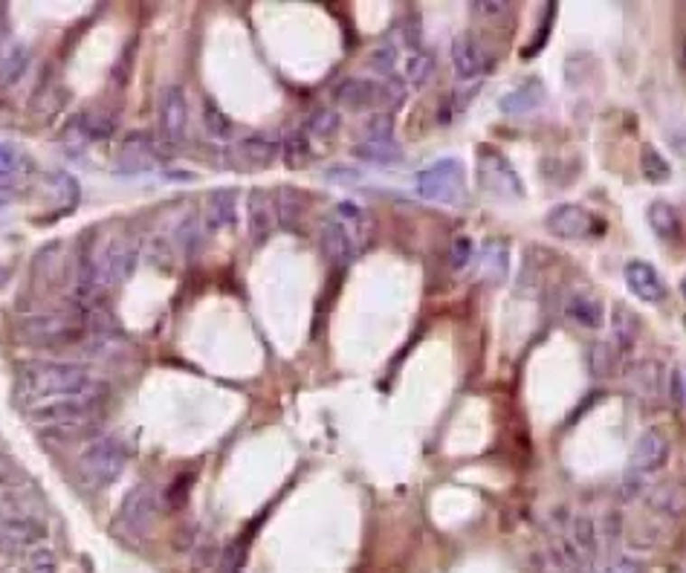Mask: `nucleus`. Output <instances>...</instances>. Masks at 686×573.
I'll list each match as a JSON object with an SVG mask.
<instances>
[{"mask_svg": "<svg viewBox=\"0 0 686 573\" xmlns=\"http://www.w3.org/2000/svg\"><path fill=\"white\" fill-rule=\"evenodd\" d=\"M21 391L35 397H55L105 391V385H99L88 368L73 362H30L21 371Z\"/></svg>", "mask_w": 686, "mask_h": 573, "instance_id": "obj_1", "label": "nucleus"}, {"mask_svg": "<svg viewBox=\"0 0 686 573\" xmlns=\"http://www.w3.org/2000/svg\"><path fill=\"white\" fill-rule=\"evenodd\" d=\"M127 466V449L119 437H96L79 455V478L90 490H105L117 481Z\"/></svg>", "mask_w": 686, "mask_h": 573, "instance_id": "obj_2", "label": "nucleus"}, {"mask_svg": "<svg viewBox=\"0 0 686 573\" xmlns=\"http://www.w3.org/2000/svg\"><path fill=\"white\" fill-rule=\"evenodd\" d=\"M464 183H466V168L461 160H437L428 168L418 171V180H414V189L428 203H449L455 206L464 194Z\"/></svg>", "mask_w": 686, "mask_h": 573, "instance_id": "obj_3", "label": "nucleus"}, {"mask_svg": "<svg viewBox=\"0 0 686 573\" xmlns=\"http://www.w3.org/2000/svg\"><path fill=\"white\" fill-rule=\"evenodd\" d=\"M88 331V319L70 316V313H38L18 322V333L30 345H59V342H76Z\"/></svg>", "mask_w": 686, "mask_h": 573, "instance_id": "obj_4", "label": "nucleus"}, {"mask_svg": "<svg viewBox=\"0 0 686 573\" xmlns=\"http://www.w3.org/2000/svg\"><path fill=\"white\" fill-rule=\"evenodd\" d=\"M156 515V490L151 484H139L122 498V507L113 519V530L122 539H146Z\"/></svg>", "mask_w": 686, "mask_h": 573, "instance_id": "obj_5", "label": "nucleus"}, {"mask_svg": "<svg viewBox=\"0 0 686 573\" xmlns=\"http://www.w3.org/2000/svg\"><path fill=\"white\" fill-rule=\"evenodd\" d=\"M105 391H88V394H55L44 397L30 409V420L41 426L64 423V420H84L99 409Z\"/></svg>", "mask_w": 686, "mask_h": 573, "instance_id": "obj_6", "label": "nucleus"}, {"mask_svg": "<svg viewBox=\"0 0 686 573\" xmlns=\"http://www.w3.org/2000/svg\"><path fill=\"white\" fill-rule=\"evenodd\" d=\"M548 232L562 238V240H588L606 235V221L597 218L591 209H585L579 203H562L548 211L545 218Z\"/></svg>", "mask_w": 686, "mask_h": 573, "instance_id": "obj_7", "label": "nucleus"}, {"mask_svg": "<svg viewBox=\"0 0 686 573\" xmlns=\"http://www.w3.org/2000/svg\"><path fill=\"white\" fill-rule=\"evenodd\" d=\"M481 165V183L484 189L504 197V200H522L524 197V183L519 177V171L510 165L504 154H498L495 148H481L478 156Z\"/></svg>", "mask_w": 686, "mask_h": 573, "instance_id": "obj_8", "label": "nucleus"}, {"mask_svg": "<svg viewBox=\"0 0 686 573\" xmlns=\"http://www.w3.org/2000/svg\"><path fill=\"white\" fill-rule=\"evenodd\" d=\"M156 119H160V136L168 146H180L189 131V99L180 84H168L156 99Z\"/></svg>", "mask_w": 686, "mask_h": 573, "instance_id": "obj_9", "label": "nucleus"}, {"mask_svg": "<svg viewBox=\"0 0 686 573\" xmlns=\"http://www.w3.org/2000/svg\"><path fill=\"white\" fill-rule=\"evenodd\" d=\"M47 539V524L33 519V515H12V519L0 521V553L18 556L30 553Z\"/></svg>", "mask_w": 686, "mask_h": 573, "instance_id": "obj_10", "label": "nucleus"}, {"mask_svg": "<svg viewBox=\"0 0 686 573\" xmlns=\"http://www.w3.org/2000/svg\"><path fill=\"white\" fill-rule=\"evenodd\" d=\"M452 64L457 81H481L490 70V55L475 35H455L452 41Z\"/></svg>", "mask_w": 686, "mask_h": 573, "instance_id": "obj_11", "label": "nucleus"}, {"mask_svg": "<svg viewBox=\"0 0 686 573\" xmlns=\"http://www.w3.org/2000/svg\"><path fill=\"white\" fill-rule=\"evenodd\" d=\"M623 276H625L628 290H632V296H637L640 302L661 305L666 298V281L661 278V272H657L649 261H640V258H634V261L625 264Z\"/></svg>", "mask_w": 686, "mask_h": 573, "instance_id": "obj_12", "label": "nucleus"}, {"mask_svg": "<svg viewBox=\"0 0 686 573\" xmlns=\"http://www.w3.org/2000/svg\"><path fill=\"white\" fill-rule=\"evenodd\" d=\"M669 440L661 432H643L632 449V472L640 475H652V472L663 469L669 464Z\"/></svg>", "mask_w": 686, "mask_h": 573, "instance_id": "obj_13", "label": "nucleus"}, {"mask_svg": "<svg viewBox=\"0 0 686 573\" xmlns=\"http://www.w3.org/2000/svg\"><path fill=\"white\" fill-rule=\"evenodd\" d=\"M156 163H160V156H156L154 139L148 134H131L122 142L117 171L119 174H139V171H151Z\"/></svg>", "mask_w": 686, "mask_h": 573, "instance_id": "obj_14", "label": "nucleus"}, {"mask_svg": "<svg viewBox=\"0 0 686 573\" xmlns=\"http://www.w3.org/2000/svg\"><path fill=\"white\" fill-rule=\"evenodd\" d=\"M322 249L327 255V261L336 267H348L356 255H360V243H356L353 232L345 223H327L322 229Z\"/></svg>", "mask_w": 686, "mask_h": 573, "instance_id": "obj_15", "label": "nucleus"}, {"mask_svg": "<svg viewBox=\"0 0 686 573\" xmlns=\"http://www.w3.org/2000/svg\"><path fill=\"white\" fill-rule=\"evenodd\" d=\"M334 96L339 105H345L351 110H365V108L380 105L382 90H380V84L371 79H345V81H339Z\"/></svg>", "mask_w": 686, "mask_h": 573, "instance_id": "obj_16", "label": "nucleus"}, {"mask_svg": "<svg viewBox=\"0 0 686 573\" xmlns=\"http://www.w3.org/2000/svg\"><path fill=\"white\" fill-rule=\"evenodd\" d=\"M136 261H139V252L134 243H127L125 238H117V240H110V247L102 258V267H105L110 281L122 284L136 272Z\"/></svg>", "mask_w": 686, "mask_h": 573, "instance_id": "obj_17", "label": "nucleus"}, {"mask_svg": "<svg viewBox=\"0 0 686 573\" xmlns=\"http://www.w3.org/2000/svg\"><path fill=\"white\" fill-rule=\"evenodd\" d=\"M276 203L264 189H255L249 194V235L255 243H264L276 229Z\"/></svg>", "mask_w": 686, "mask_h": 573, "instance_id": "obj_18", "label": "nucleus"}, {"mask_svg": "<svg viewBox=\"0 0 686 573\" xmlns=\"http://www.w3.org/2000/svg\"><path fill=\"white\" fill-rule=\"evenodd\" d=\"M565 316L579 327L599 331L606 322V307L591 293H574V296H568V302H565Z\"/></svg>", "mask_w": 686, "mask_h": 573, "instance_id": "obj_19", "label": "nucleus"}, {"mask_svg": "<svg viewBox=\"0 0 686 573\" xmlns=\"http://www.w3.org/2000/svg\"><path fill=\"white\" fill-rule=\"evenodd\" d=\"M238 223V194L232 189H214L206 203V226L232 229Z\"/></svg>", "mask_w": 686, "mask_h": 573, "instance_id": "obj_20", "label": "nucleus"}, {"mask_svg": "<svg viewBox=\"0 0 686 573\" xmlns=\"http://www.w3.org/2000/svg\"><path fill=\"white\" fill-rule=\"evenodd\" d=\"M611 333H614L611 345L617 348L620 353H625V351L637 342V333H640V319H637V313L628 310V307H623V305L614 307Z\"/></svg>", "mask_w": 686, "mask_h": 573, "instance_id": "obj_21", "label": "nucleus"}, {"mask_svg": "<svg viewBox=\"0 0 686 573\" xmlns=\"http://www.w3.org/2000/svg\"><path fill=\"white\" fill-rule=\"evenodd\" d=\"M353 154L360 156L362 163L377 165V168L399 165V163L406 160V156H403V148H399L397 142H360V146L353 148Z\"/></svg>", "mask_w": 686, "mask_h": 573, "instance_id": "obj_22", "label": "nucleus"}, {"mask_svg": "<svg viewBox=\"0 0 686 573\" xmlns=\"http://www.w3.org/2000/svg\"><path fill=\"white\" fill-rule=\"evenodd\" d=\"M545 99H548V93H545V88H541V81H527L502 99V110L504 113H527V110H536L539 105H545Z\"/></svg>", "mask_w": 686, "mask_h": 573, "instance_id": "obj_23", "label": "nucleus"}, {"mask_svg": "<svg viewBox=\"0 0 686 573\" xmlns=\"http://www.w3.org/2000/svg\"><path fill=\"white\" fill-rule=\"evenodd\" d=\"M26 67H30V50L21 44H6L0 52V88L15 84L26 73Z\"/></svg>", "mask_w": 686, "mask_h": 573, "instance_id": "obj_24", "label": "nucleus"}, {"mask_svg": "<svg viewBox=\"0 0 686 573\" xmlns=\"http://www.w3.org/2000/svg\"><path fill=\"white\" fill-rule=\"evenodd\" d=\"M649 223L661 238H678L681 235V211L666 203V200H654L649 206Z\"/></svg>", "mask_w": 686, "mask_h": 573, "instance_id": "obj_25", "label": "nucleus"}, {"mask_svg": "<svg viewBox=\"0 0 686 573\" xmlns=\"http://www.w3.org/2000/svg\"><path fill=\"white\" fill-rule=\"evenodd\" d=\"M302 209H305V197L298 194L296 189H290V185L278 189V194H276V221H278V226L293 229L298 223V218H302Z\"/></svg>", "mask_w": 686, "mask_h": 573, "instance_id": "obj_26", "label": "nucleus"}, {"mask_svg": "<svg viewBox=\"0 0 686 573\" xmlns=\"http://www.w3.org/2000/svg\"><path fill=\"white\" fill-rule=\"evenodd\" d=\"M278 151H281V146H278L276 139H269V136H249V139L240 142V154H244L252 165H269V163H276Z\"/></svg>", "mask_w": 686, "mask_h": 573, "instance_id": "obj_27", "label": "nucleus"}, {"mask_svg": "<svg viewBox=\"0 0 686 573\" xmlns=\"http://www.w3.org/2000/svg\"><path fill=\"white\" fill-rule=\"evenodd\" d=\"M432 70H435V59L418 47L403 59V81L411 84V88H420V84L432 76Z\"/></svg>", "mask_w": 686, "mask_h": 573, "instance_id": "obj_28", "label": "nucleus"}, {"mask_svg": "<svg viewBox=\"0 0 686 573\" xmlns=\"http://www.w3.org/2000/svg\"><path fill=\"white\" fill-rule=\"evenodd\" d=\"M510 269V252L502 240H490L484 247V276H490L493 281H502Z\"/></svg>", "mask_w": 686, "mask_h": 573, "instance_id": "obj_29", "label": "nucleus"}, {"mask_svg": "<svg viewBox=\"0 0 686 573\" xmlns=\"http://www.w3.org/2000/svg\"><path fill=\"white\" fill-rule=\"evenodd\" d=\"M122 351L125 342L105 331H96L93 339H88V345H84V356H90V360H117Z\"/></svg>", "mask_w": 686, "mask_h": 573, "instance_id": "obj_30", "label": "nucleus"}, {"mask_svg": "<svg viewBox=\"0 0 686 573\" xmlns=\"http://www.w3.org/2000/svg\"><path fill=\"white\" fill-rule=\"evenodd\" d=\"M640 171L649 183H666L672 177V165L666 163V156L652 146H646L640 154Z\"/></svg>", "mask_w": 686, "mask_h": 573, "instance_id": "obj_31", "label": "nucleus"}, {"mask_svg": "<svg viewBox=\"0 0 686 573\" xmlns=\"http://www.w3.org/2000/svg\"><path fill=\"white\" fill-rule=\"evenodd\" d=\"M203 127H206L209 139H218V142H229V139L235 136L232 119H229L221 108H214V105H209V102H206V108H203Z\"/></svg>", "mask_w": 686, "mask_h": 573, "instance_id": "obj_32", "label": "nucleus"}, {"mask_svg": "<svg viewBox=\"0 0 686 573\" xmlns=\"http://www.w3.org/2000/svg\"><path fill=\"white\" fill-rule=\"evenodd\" d=\"M281 156L290 168H302L310 160V142L302 131H293L281 142Z\"/></svg>", "mask_w": 686, "mask_h": 573, "instance_id": "obj_33", "label": "nucleus"}, {"mask_svg": "<svg viewBox=\"0 0 686 573\" xmlns=\"http://www.w3.org/2000/svg\"><path fill=\"white\" fill-rule=\"evenodd\" d=\"M620 351L611 345V342H597L591 348V371L597 377H611L620 365Z\"/></svg>", "mask_w": 686, "mask_h": 573, "instance_id": "obj_34", "label": "nucleus"}, {"mask_svg": "<svg viewBox=\"0 0 686 573\" xmlns=\"http://www.w3.org/2000/svg\"><path fill=\"white\" fill-rule=\"evenodd\" d=\"M23 573H59V559L47 544H38L23 556Z\"/></svg>", "mask_w": 686, "mask_h": 573, "instance_id": "obj_35", "label": "nucleus"}, {"mask_svg": "<svg viewBox=\"0 0 686 573\" xmlns=\"http://www.w3.org/2000/svg\"><path fill=\"white\" fill-rule=\"evenodd\" d=\"M594 573H640V562L625 553L608 550L603 559H597L594 562Z\"/></svg>", "mask_w": 686, "mask_h": 573, "instance_id": "obj_36", "label": "nucleus"}, {"mask_svg": "<svg viewBox=\"0 0 686 573\" xmlns=\"http://www.w3.org/2000/svg\"><path fill=\"white\" fill-rule=\"evenodd\" d=\"M90 423H93L90 418H84V420H64V423L41 426V435L50 440H73V437H81L84 432H88Z\"/></svg>", "mask_w": 686, "mask_h": 573, "instance_id": "obj_37", "label": "nucleus"}, {"mask_svg": "<svg viewBox=\"0 0 686 573\" xmlns=\"http://www.w3.org/2000/svg\"><path fill=\"white\" fill-rule=\"evenodd\" d=\"M632 382H634L637 391L654 397L657 394V385H661V368H657V362H640L632 371Z\"/></svg>", "mask_w": 686, "mask_h": 573, "instance_id": "obj_38", "label": "nucleus"}, {"mask_svg": "<svg viewBox=\"0 0 686 573\" xmlns=\"http://www.w3.org/2000/svg\"><path fill=\"white\" fill-rule=\"evenodd\" d=\"M365 142H394V117L391 113H374L365 125Z\"/></svg>", "mask_w": 686, "mask_h": 573, "instance_id": "obj_39", "label": "nucleus"}, {"mask_svg": "<svg viewBox=\"0 0 686 573\" xmlns=\"http://www.w3.org/2000/svg\"><path fill=\"white\" fill-rule=\"evenodd\" d=\"M473 258H475V243H473V238L469 235H457L455 240H452V269L455 272H461V269H466L469 264H473Z\"/></svg>", "mask_w": 686, "mask_h": 573, "instance_id": "obj_40", "label": "nucleus"}, {"mask_svg": "<svg viewBox=\"0 0 686 573\" xmlns=\"http://www.w3.org/2000/svg\"><path fill=\"white\" fill-rule=\"evenodd\" d=\"M79 122H81L84 139H90V142H105V139H110V134H113L110 119L99 117V113H93V117H81Z\"/></svg>", "mask_w": 686, "mask_h": 573, "instance_id": "obj_41", "label": "nucleus"}, {"mask_svg": "<svg viewBox=\"0 0 686 573\" xmlns=\"http://www.w3.org/2000/svg\"><path fill=\"white\" fill-rule=\"evenodd\" d=\"M23 165V154L15 142H0V177L18 174Z\"/></svg>", "mask_w": 686, "mask_h": 573, "instance_id": "obj_42", "label": "nucleus"}, {"mask_svg": "<svg viewBox=\"0 0 686 573\" xmlns=\"http://www.w3.org/2000/svg\"><path fill=\"white\" fill-rule=\"evenodd\" d=\"M189 490H192V475H177L171 481V486L163 493L168 510H180L185 504V498H189Z\"/></svg>", "mask_w": 686, "mask_h": 573, "instance_id": "obj_43", "label": "nucleus"}, {"mask_svg": "<svg viewBox=\"0 0 686 573\" xmlns=\"http://www.w3.org/2000/svg\"><path fill=\"white\" fill-rule=\"evenodd\" d=\"M397 61H399V52H397L394 44H385V47L371 52V64H374V70H377V73H382V76H394Z\"/></svg>", "mask_w": 686, "mask_h": 573, "instance_id": "obj_44", "label": "nucleus"}, {"mask_svg": "<svg viewBox=\"0 0 686 573\" xmlns=\"http://www.w3.org/2000/svg\"><path fill=\"white\" fill-rule=\"evenodd\" d=\"M652 504L657 507V510H666L669 515H681V510H683V495H681V486H666V490H661V493H654L652 495Z\"/></svg>", "mask_w": 686, "mask_h": 573, "instance_id": "obj_45", "label": "nucleus"}, {"mask_svg": "<svg viewBox=\"0 0 686 573\" xmlns=\"http://www.w3.org/2000/svg\"><path fill=\"white\" fill-rule=\"evenodd\" d=\"M310 131L316 136H334L339 131V113L336 110H316L310 119Z\"/></svg>", "mask_w": 686, "mask_h": 573, "instance_id": "obj_46", "label": "nucleus"}, {"mask_svg": "<svg viewBox=\"0 0 686 573\" xmlns=\"http://www.w3.org/2000/svg\"><path fill=\"white\" fill-rule=\"evenodd\" d=\"M324 177L331 180V183H342V185H348V183H360L362 180V174L356 168H348V165H334V168H327L324 171Z\"/></svg>", "mask_w": 686, "mask_h": 573, "instance_id": "obj_47", "label": "nucleus"}, {"mask_svg": "<svg viewBox=\"0 0 686 573\" xmlns=\"http://www.w3.org/2000/svg\"><path fill=\"white\" fill-rule=\"evenodd\" d=\"M669 397L675 399V406L683 409V397H686V382H683V368H672V377H669Z\"/></svg>", "mask_w": 686, "mask_h": 573, "instance_id": "obj_48", "label": "nucleus"}, {"mask_svg": "<svg viewBox=\"0 0 686 573\" xmlns=\"http://www.w3.org/2000/svg\"><path fill=\"white\" fill-rule=\"evenodd\" d=\"M473 9L481 12V15H502V12H507V4H498V0H487V4H475Z\"/></svg>", "mask_w": 686, "mask_h": 573, "instance_id": "obj_49", "label": "nucleus"}, {"mask_svg": "<svg viewBox=\"0 0 686 573\" xmlns=\"http://www.w3.org/2000/svg\"><path fill=\"white\" fill-rule=\"evenodd\" d=\"M15 472H18L15 464H12L6 455H0V484H9L12 478H15Z\"/></svg>", "mask_w": 686, "mask_h": 573, "instance_id": "obj_50", "label": "nucleus"}, {"mask_svg": "<svg viewBox=\"0 0 686 573\" xmlns=\"http://www.w3.org/2000/svg\"><path fill=\"white\" fill-rule=\"evenodd\" d=\"M541 573H565V570H562V568H559V565H556V562H553V559L548 556V565H545V570H541Z\"/></svg>", "mask_w": 686, "mask_h": 573, "instance_id": "obj_51", "label": "nucleus"}]
</instances>
